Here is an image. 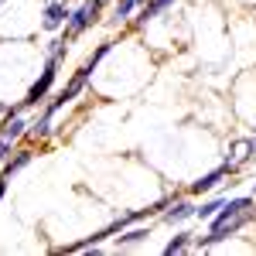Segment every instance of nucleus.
<instances>
[{
	"instance_id": "423d86ee",
	"label": "nucleus",
	"mask_w": 256,
	"mask_h": 256,
	"mask_svg": "<svg viewBox=\"0 0 256 256\" xmlns=\"http://www.w3.org/2000/svg\"><path fill=\"white\" fill-rule=\"evenodd\" d=\"M68 14H72V10H68V4H65V0H48V7H44V20H41V28H44V31H58L62 24L68 20Z\"/></svg>"
},
{
	"instance_id": "2eb2a0df",
	"label": "nucleus",
	"mask_w": 256,
	"mask_h": 256,
	"mask_svg": "<svg viewBox=\"0 0 256 256\" xmlns=\"http://www.w3.org/2000/svg\"><path fill=\"white\" fill-rule=\"evenodd\" d=\"M137 0H116V10H113V20L116 24H123V20H130L134 14H137Z\"/></svg>"
},
{
	"instance_id": "6ab92c4d",
	"label": "nucleus",
	"mask_w": 256,
	"mask_h": 256,
	"mask_svg": "<svg viewBox=\"0 0 256 256\" xmlns=\"http://www.w3.org/2000/svg\"><path fill=\"white\" fill-rule=\"evenodd\" d=\"M253 195H256V181H253Z\"/></svg>"
},
{
	"instance_id": "dca6fc26",
	"label": "nucleus",
	"mask_w": 256,
	"mask_h": 256,
	"mask_svg": "<svg viewBox=\"0 0 256 256\" xmlns=\"http://www.w3.org/2000/svg\"><path fill=\"white\" fill-rule=\"evenodd\" d=\"M110 48H113V41H102V44H99L96 52H92V55L86 58V68H92V72H96V65H99L102 58H106V55H110Z\"/></svg>"
},
{
	"instance_id": "7ed1b4c3",
	"label": "nucleus",
	"mask_w": 256,
	"mask_h": 256,
	"mask_svg": "<svg viewBox=\"0 0 256 256\" xmlns=\"http://www.w3.org/2000/svg\"><path fill=\"white\" fill-rule=\"evenodd\" d=\"M55 76H58V58H48L44 62V68H41V76L31 82V89H28V96L20 102V110H28V106H41L48 92H52V86H55Z\"/></svg>"
},
{
	"instance_id": "4468645a",
	"label": "nucleus",
	"mask_w": 256,
	"mask_h": 256,
	"mask_svg": "<svg viewBox=\"0 0 256 256\" xmlns=\"http://www.w3.org/2000/svg\"><path fill=\"white\" fill-rule=\"evenodd\" d=\"M144 239H150V226H137V229H126L123 236H116V246H137Z\"/></svg>"
},
{
	"instance_id": "1a4fd4ad",
	"label": "nucleus",
	"mask_w": 256,
	"mask_h": 256,
	"mask_svg": "<svg viewBox=\"0 0 256 256\" xmlns=\"http://www.w3.org/2000/svg\"><path fill=\"white\" fill-rule=\"evenodd\" d=\"M164 222L168 226H178V222H188V218H195V205L188 202V198H174V205L171 208H164Z\"/></svg>"
},
{
	"instance_id": "f257e3e1",
	"label": "nucleus",
	"mask_w": 256,
	"mask_h": 256,
	"mask_svg": "<svg viewBox=\"0 0 256 256\" xmlns=\"http://www.w3.org/2000/svg\"><path fill=\"white\" fill-rule=\"evenodd\" d=\"M250 218H253V198H250V195L226 198V205H222L218 216L212 218V232H208V236H198L195 239V250H212L216 242L236 236Z\"/></svg>"
},
{
	"instance_id": "aec40b11",
	"label": "nucleus",
	"mask_w": 256,
	"mask_h": 256,
	"mask_svg": "<svg viewBox=\"0 0 256 256\" xmlns=\"http://www.w3.org/2000/svg\"><path fill=\"white\" fill-rule=\"evenodd\" d=\"M102 4H106V0H102Z\"/></svg>"
},
{
	"instance_id": "f8f14e48",
	"label": "nucleus",
	"mask_w": 256,
	"mask_h": 256,
	"mask_svg": "<svg viewBox=\"0 0 256 256\" xmlns=\"http://www.w3.org/2000/svg\"><path fill=\"white\" fill-rule=\"evenodd\" d=\"M226 205V198L218 195V198H208V202H202V205H195V218L198 222H212V218L218 216V208Z\"/></svg>"
},
{
	"instance_id": "a211bd4d",
	"label": "nucleus",
	"mask_w": 256,
	"mask_h": 256,
	"mask_svg": "<svg viewBox=\"0 0 256 256\" xmlns=\"http://www.w3.org/2000/svg\"><path fill=\"white\" fill-rule=\"evenodd\" d=\"M4 195H7V178H0V202H4Z\"/></svg>"
},
{
	"instance_id": "0eeeda50",
	"label": "nucleus",
	"mask_w": 256,
	"mask_h": 256,
	"mask_svg": "<svg viewBox=\"0 0 256 256\" xmlns=\"http://www.w3.org/2000/svg\"><path fill=\"white\" fill-rule=\"evenodd\" d=\"M174 0H147L144 7H137V18H134V28H147L150 20H158Z\"/></svg>"
},
{
	"instance_id": "20e7f679",
	"label": "nucleus",
	"mask_w": 256,
	"mask_h": 256,
	"mask_svg": "<svg viewBox=\"0 0 256 256\" xmlns=\"http://www.w3.org/2000/svg\"><path fill=\"white\" fill-rule=\"evenodd\" d=\"M28 120L20 116V113H14V116H7L4 123H0V164L10 158V150H14V144H18L20 137H28Z\"/></svg>"
},
{
	"instance_id": "9d476101",
	"label": "nucleus",
	"mask_w": 256,
	"mask_h": 256,
	"mask_svg": "<svg viewBox=\"0 0 256 256\" xmlns=\"http://www.w3.org/2000/svg\"><path fill=\"white\" fill-rule=\"evenodd\" d=\"M31 158H34V150H14V158L4 160V171H0V178H7V181H10V174H18L20 168H28V164H31Z\"/></svg>"
},
{
	"instance_id": "39448f33",
	"label": "nucleus",
	"mask_w": 256,
	"mask_h": 256,
	"mask_svg": "<svg viewBox=\"0 0 256 256\" xmlns=\"http://www.w3.org/2000/svg\"><path fill=\"white\" fill-rule=\"evenodd\" d=\"M239 171V164H232V160H222L218 168H212L208 174H202L198 181H192V195H205V192H216L218 184H222V178H229V174H236Z\"/></svg>"
},
{
	"instance_id": "9b49d317",
	"label": "nucleus",
	"mask_w": 256,
	"mask_h": 256,
	"mask_svg": "<svg viewBox=\"0 0 256 256\" xmlns=\"http://www.w3.org/2000/svg\"><path fill=\"white\" fill-rule=\"evenodd\" d=\"M89 76H92V68H86V65H82L79 72H76V76H72V82H68V86H65V92H62V96L68 99V102H72V99L79 96L82 89H86V82H89Z\"/></svg>"
},
{
	"instance_id": "f3484780",
	"label": "nucleus",
	"mask_w": 256,
	"mask_h": 256,
	"mask_svg": "<svg viewBox=\"0 0 256 256\" xmlns=\"http://www.w3.org/2000/svg\"><path fill=\"white\" fill-rule=\"evenodd\" d=\"M48 58H65V38H55V41H48Z\"/></svg>"
},
{
	"instance_id": "f03ea898",
	"label": "nucleus",
	"mask_w": 256,
	"mask_h": 256,
	"mask_svg": "<svg viewBox=\"0 0 256 256\" xmlns=\"http://www.w3.org/2000/svg\"><path fill=\"white\" fill-rule=\"evenodd\" d=\"M99 10H102V0H82L79 7L68 14V20H65V41L79 38L86 28H92L99 20Z\"/></svg>"
},
{
	"instance_id": "ddd939ff",
	"label": "nucleus",
	"mask_w": 256,
	"mask_h": 256,
	"mask_svg": "<svg viewBox=\"0 0 256 256\" xmlns=\"http://www.w3.org/2000/svg\"><path fill=\"white\" fill-rule=\"evenodd\" d=\"M188 250H195V236L192 232H178L168 246H164V256H174V253H188Z\"/></svg>"
},
{
	"instance_id": "6e6552de",
	"label": "nucleus",
	"mask_w": 256,
	"mask_h": 256,
	"mask_svg": "<svg viewBox=\"0 0 256 256\" xmlns=\"http://www.w3.org/2000/svg\"><path fill=\"white\" fill-rule=\"evenodd\" d=\"M250 158H256V137H239L229 144V158L226 160H232V164H246Z\"/></svg>"
}]
</instances>
